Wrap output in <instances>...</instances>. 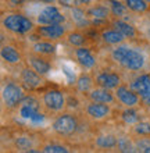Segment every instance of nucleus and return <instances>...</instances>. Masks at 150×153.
Returning <instances> with one entry per match:
<instances>
[{"label":"nucleus","mask_w":150,"mask_h":153,"mask_svg":"<svg viewBox=\"0 0 150 153\" xmlns=\"http://www.w3.org/2000/svg\"><path fill=\"white\" fill-rule=\"evenodd\" d=\"M16 146L21 152H29L32 149V141L28 137H18L16 139Z\"/></svg>","instance_id":"obj_27"},{"label":"nucleus","mask_w":150,"mask_h":153,"mask_svg":"<svg viewBox=\"0 0 150 153\" xmlns=\"http://www.w3.org/2000/svg\"><path fill=\"white\" fill-rule=\"evenodd\" d=\"M117 146L120 149V152H135L134 145H132V142L128 138H120Z\"/></svg>","instance_id":"obj_31"},{"label":"nucleus","mask_w":150,"mask_h":153,"mask_svg":"<svg viewBox=\"0 0 150 153\" xmlns=\"http://www.w3.org/2000/svg\"><path fill=\"white\" fill-rule=\"evenodd\" d=\"M142 102L146 107H150V97H145V99H142Z\"/></svg>","instance_id":"obj_36"},{"label":"nucleus","mask_w":150,"mask_h":153,"mask_svg":"<svg viewBox=\"0 0 150 153\" xmlns=\"http://www.w3.org/2000/svg\"><path fill=\"white\" fill-rule=\"evenodd\" d=\"M75 57H77L78 63L86 70L93 68L95 65H96V59H95V56L92 54V52H90L89 49L85 48V46L77 48V50H75Z\"/></svg>","instance_id":"obj_14"},{"label":"nucleus","mask_w":150,"mask_h":153,"mask_svg":"<svg viewBox=\"0 0 150 153\" xmlns=\"http://www.w3.org/2000/svg\"><path fill=\"white\" fill-rule=\"evenodd\" d=\"M110 8H107L106 6H93L88 10V16L92 17L93 20H107L110 14Z\"/></svg>","instance_id":"obj_22"},{"label":"nucleus","mask_w":150,"mask_h":153,"mask_svg":"<svg viewBox=\"0 0 150 153\" xmlns=\"http://www.w3.org/2000/svg\"><path fill=\"white\" fill-rule=\"evenodd\" d=\"M32 50L36 54H41V56H49L56 52V46L50 42V40H39V42H35L32 45Z\"/></svg>","instance_id":"obj_20"},{"label":"nucleus","mask_w":150,"mask_h":153,"mask_svg":"<svg viewBox=\"0 0 150 153\" xmlns=\"http://www.w3.org/2000/svg\"><path fill=\"white\" fill-rule=\"evenodd\" d=\"M36 32L42 38L47 40H57L65 35V27L63 24H50V25H39Z\"/></svg>","instance_id":"obj_8"},{"label":"nucleus","mask_w":150,"mask_h":153,"mask_svg":"<svg viewBox=\"0 0 150 153\" xmlns=\"http://www.w3.org/2000/svg\"><path fill=\"white\" fill-rule=\"evenodd\" d=\"M64 21H65V16L60 11V8L57 6H53V4H49V6L43 7L36 17L38 25L63 24Z\"/></svg>","instance_id":"obj_6"},{"label":"nucleus","mask_w":150,"mask_h":153,"mask_svg":"<svg viewBox=\"0 0 150 153\" xmlns=\"http://www.w3.org/2000/svg\"><path fill=\"white\" fill-rule=\"evenodd\" d=\"M42 102H43L46 109H49L50 111H61L65 107L64 93L61 91H57V89L46 91L42 96Z\"/></svg>","instance_id":"obj_7"},{"label":"nucleus","mask_w":150,"mask_h":153,"mask_svg":"<svg viewBox=\"0 0 150 153\" xmlns=\"http://www.w3.org/2000/svg\"><path fill=\"white\" fill-rule=\"evenodd\" d=\"M8 1H10L11 4H14V6H18V4H21L24 0H8Z\"/></svg>","instance_id":"obj_37"},{"label":"nucleus","mask_w":150,"mask_h":153,"mask_svg":"<svg viewBox=\"0 0 150 153\" xmlns=\"http://www.w3.org/2000/svg\"><path fill=\"white\" fill-rule=\"evenodd\" d=\"M146 1H147V3H149V4H150V0H146Z\"/></svg>","instance_id":"obj_40"},{"label":"nucleus","mask_w":150,"mask_h":153,"mask_svg":"<svg viewBox=\"0 0 150 153\" xmlns=\"http://www.w3.org/2000/svg\"><path fill=\"white\" fill-rule=\"evenodd\" d=\"M4 29H7L17 35H25L33 29V22L29 17L21 14V13H11L6 14L1 21Z\"/></svg>","instance_id":"obj_2"},{"label":"nucleus","mask_w":150,"mask_h":153,"mask_svg":"<svg viewBox=\"0 0 150 153\" xmlns=\"http://www.w3.org/2000/svg\"><path fill=\"white\" fill-rule=\"evenodd\" d=\"M136 145H138V148H139V149H142V152H143L146 148H149V146H150V141H149V139H145V141H142V142L139 141Z\"/></svg>","instance_id":"obj_33"},{"label":"nucleus","mask_w":150,"mask_h":153,"mask_svg":"<svg viewBox=\"0 0 150 153\" xmlns=\"http://www.w3.org/2000/svg\"><path fill=\"white\" fill-rule=\"evenodd\" d=\"M131 89L138 93L140 99L150 97V75L149 74H143L135 78L131 84Z\"/></svg>","instance_id":"obj_11"},{"label":"nucleus","mask_w":150,"mask_h":153,"mask_svg":"<svg viewBox=\"0 0 150 153\" xmlns=\"http://www.w3.org/2000/svg\"><path fill=\"white\" fill-rule=\"evenodd\" d=\"M1 97H3L6 107L14 109V107H18L21 100L24 99V92H22V88L20 85L14 84V82H8L3 86Z\"/></svg>","instance_id":"obj_5"},{"label":"nucleus","mask_w":150,"mask_h":153,"mask_svg":"<svg viewBox=\"0 0 150 153\" xmlns=\"http://www.w3.org/2000/svg\"><path fill=\"white\" fill-rule=\"evenodd\" d=\"M0 54H1V59H3L7 64H18V63L22 60L21 53L18 52L14 46H11V45H3Z\"/></svg>","instance_id":"obj_17"},{"label":"nucleus","mask_w":150,"mask_h":153,"mask_svg":"<svg viewBox=\"0 0 150 153\" xmlns=\"http://www.w3.org/2000/svg\"><path fill=\"white\" fill-rule=\"evenodd\" d=\"M92 85H93V81L88 74H81L77 79V88L79 92H90L92 91Z\"/></svg>","instance_id":"obj_24"},{"label":"nucleus","mask_w":150,"mask_h":153,"mask_svg":"<svg viewBox=\"0 0 150 153\" xmlns=\"http://www.w3.org/2000/svg\"><path fill=\"white\" fill-rule=\"evenodd\" d=\"M118 143V139L111 134H107V135H100L99 138H96V146L101 148V149H111V148H115Z\"/></svg>","instance_id":"obj_21"},{"label":"nucleus","mask_w":150,"mask_h":153,"mask_svg":"<svg viewBox=\"0 0 150 153\" xmlns=\"http://www.w3.org/2000/svg\"><path fill=\"white\" fill-rule=\"evenodd\" d=\"M42 152H45V153H68L69 149L64 145H60V143H50V145L43 146Z\"/></svg>","instance_id":"obj_29"},{"label":"nucleus","mask_w":150,"mask_h":153,"mask_svg":"<svg viewBox=\"0 0 150 153\" xmlns=\"http://www.w3.org/2000/svg\"><path fill=\"white\" fill-rule=\"evenodd\" d=\"M61 3V6H65V7H69V6H74V0H58Z\"/></svg>","instance_id":"obj_35"},{"label":"nucleus","mask_w":150,"mask_h":153,"mask_svg":"<svg viewBox=\"0 0 150 153\" xmlns=\"http://www.w3.org/2000/svg\"><path fill=\"white\" fill-rule=\"evenodd\" d=\"M134 131H135V134L142 135V137L150 135V123H147V121H139V123L135 124Z\"/></svg>","instance_id":"obj_30"},{"label":"nucleus","mask_w":150,"mask_h":153,"mask_svg":"<svg viewBox=\"0 0 150 153\" xmlns=\"http://www.w3.org/2000/svg\"><path fill=\"white\" fill-rule=\"evenodd\" d=\"M67 40H68V43L71 46L79 48V46H83V43H85V36L79 32H71V33H68Z\"/></svg>","instance_id":"obj_28"},{"label":"nucleus","mask_w":150,"mask_h":153,"mask_svg":"<svg viewBox=\"0 0 150 153\" xmlns=\"http://www.w3.org/2000/svg\"><path fill=\"white\" fill-rule=\"evenodd\" d=\"M111 57L114 61H117L120 65H122L124 68L129 70V71H139L145 65V57L142 53L136 49L124 46V45L113 49Z\"/></svg>","instance_id":"obj_1"},{"label":"nucleus","mask_w":150,"mask_h":153,"mask_svg":"<svg viewBox=\"0 0 150 153\" xmlns=\"http://www.w3.org/2000/svg\"><path fill=\"white\" fill-rule=\"evenodd\" d=\"M101 39L107 45H120L125 40V36L118 29H106L101 32Z\"/></svg>","instance_id":"obj_19"},{"label":"nucleus","mask_w":150,"mask_h":153,"mask_svg":"<svg viewBox=\"0 0 150 153\" xmlns=\"http://www.w3.org/2000/svg\"><path fill=\"white\" fill-rule=\"evenodd\" d=\"M39 109H41V103L36 97L24 96L20 103V116L32 123H42L45 120V116L41 113Z\"/></svg>","instance_id":"obj_3"},{"label":"nucleus","mask_w":150,"mask_h":153,"mask_svg":"<svg viewBox=\"0 0 150 153\" xmlns=\"http://www.w3.org/2000/svg\"><path fill=\"white\" fill-rule=\"evenodd\" d=\"M39 1H42V3H45V4H54L57 0H39Z\"/></svg>","instance_id":"obj_38"},{"label":"nucleus","mask_w":150,"mask_h":153,"mask_svg":"<svg viewBox=\"0 0 150 153\" xmlns=\"http://www.w3.org/2000/svg\"><path fill=\"white\" fill-rule=\"evenodd\" d=\"M109 4H110V11H111L113 16L120 18V17L126 14L128 7H126L125 3H121V1H118V0H109Z\"/></svg>","instance_id":"obj_25"},{"label":"nucleus","mask_w":150,"mask_h":153,"mask_svg":"<svg viewBox=\"0 0 150 153\" xmlns=\"http://www.w3.org/2000/svg\"><path fill=\"white\" fill-rule=\"evenodd\" d=\"M113 27L115 29H118L120 32L124 35L125 38H129V39H135L138 36V31L135 28L132 24L126 22V21H122V20H115L113 22Z\"/></svg>","instance_id":"obj_18"},{"label":"nucleus","mask_w":150,"mask_h":153,"mask_svg":"<svg viewBox=\"0 0 150 153\" xmlns=\"http://www.w3.org/2000/svg\"><path fill=\"white\" fill-rule=\"evenodd\" d=\"M121 118L126 124H136V123H139V114L136 110H134V107H128L126 110H124L121 114Z\"/></svg>","instance_id":"obj_26"},{"label":"nucleus","mask_w":150,"mask_h":153,"mask_svg":"<svg viewBox=\"0 0 150 153\" xmlns=\"http://www.w3.org/2000/svg\"><path fill=\"white\" fill-rule=\"evenodd\" d=\"M143 152H145V153H150V146H149V148H146V149L143 150Z\"/></svg>","instance_id":"obj_39"},{"label":"nucleus","mask_w":150,"mask_h":153,"mask_svg":"<svg viewBox=\"0 0 150 153\" xmlns=\"http://www.w3.org/2000/svg\"><path fill=\"white\" fill-rule=\"evenodd\" d=\"M71 14H72V18H74V21H75L77 24L86 22V20H85V11H83L81 7L74 6V7L71 8Z\"/></svg>","instance_id":"obj_32"},{"label":"nucleus","mask_w":150,"mask_h":153,"mask_svg":"<svg viewBox=\"0 0 150 153\" xmlns=\"http://www.w3.org/2000/svg\"><path fill=\"white\" fill-rule=\"evenodd\" d=\"M28 63H29V65H31L36 73L41 74V75L49 74L50 70H52V64H50L49 61L46 60V59H43L41 54H36V53L28 57Z\"/></svg>","instance_id":"obj_15"},{"label":"nucleus","mask_w":150,"mask_h":153,"mask_svg":"<svg viewBox=\"0 0 150 153\" xmlns=\"http://www.w3.org/2000/svg\"><path fill=\"white\" fill-rule=\"evenodd\" d=\"M111 113L110 105L106 103H99V102H92L90 105H88L86 107V114L93 118V120H103Z\"/></svg>","instance_id":"obj_13"},{"label":"nucleus","mask_w":150,"mask_h":153,"mask_svg":"<svg viewBox=\"0 0 150 153\" xmlns=\"http://www.w3.org/2000/svg\"><path fill=\"white\" fill-rule=\"evenodd\" d=\"M90 0H74V6H77V7H82V6H85V4H89Z\"/></svg>","instance_id":"obj_34"},{"label":"nucleus","mask_w":150,"mask_h":153,"mask_svg":"<svg viewBox=\"0 0 150 153\" xmlns=\"http://www.w3.org/2000/svg\"><path fill=\"white\" fill-rule=\"evenodd\" d=\"M53 131L61 137H71L77 132L78 129V121L72 114L64 113L58 116L56 120L53 121Z\"/></svg>","instance_id":"obj_4"},{"label":"nucleus","mask_w":150,"mask_h":153,"mask_svg":"<svg viewBox=\"0 0 150 153\" xmlns=\"http://www.w3.org/2000/svg\"><path fill=\"white\" fill-rule=\"evenodd\" d=\"M89 97L92 102H99V103H106V105H113L114 103V95L110 92V89L98 88L92 89L89 93Z\"/></svg>","instance_id":"obj_16"},{"label":"nucleus","mask_w":150,"mask_h":153,"mask_svg":"<svg viewBox=\"0 0 150 153\" xmlns=\"http://www.w3.org/2000/svg\"><path fill=\"white\" fill-rule=\"evenodd\" d=\"M115 97L121 102L125 107H135L139 103V95L132 89H128L126 86H118L115 89Z\"/></svg>","instance_id":"obj_10"},{"label":"nucleus","mask_w":150,"mask_h":153,"mask_svg":"<svg viewBox=\"0 0 150 153\" xmlns=\"http://www.w3.org/2000/svg\"><path fill=\"white\" fill-rule=\"evenodd\" d=\"M128 10L134 13H145L149 8V3L146 0H125Z\"/></svg>","instance_id":"obj_23"},{"label":"nucleus","mask_w":150,"mask_h":153,"mask_svg":"<svg viewBox=\"0 0 150 153\" xmlns=\"http://www.w3.org/2000/svg\"><path fill=\"white\" fill-rule=\"evenodd\" d=\"M21 81L27 89H38L41 88L42 84H43V79H42V75L39 73H36L35 70L31 67H25L21 71Z\"/></svg>","instance_id":"obj_9"},{"label":"nucleus","mask_w":150,"mask_h":153,"mask_svg":"<svg viewBox=\"0 0 150 153\" xmlns=\"http://www.w3.org/2000/svg\"><path fill=\"white\" fill-rule=\"evenodd\" d=\"M96 84L101 88H106V89H117L121 84V76L118 75L115 73H100L98 76H96Z\"/></svg>","instance_id":"obj_12"}]
</instances>
